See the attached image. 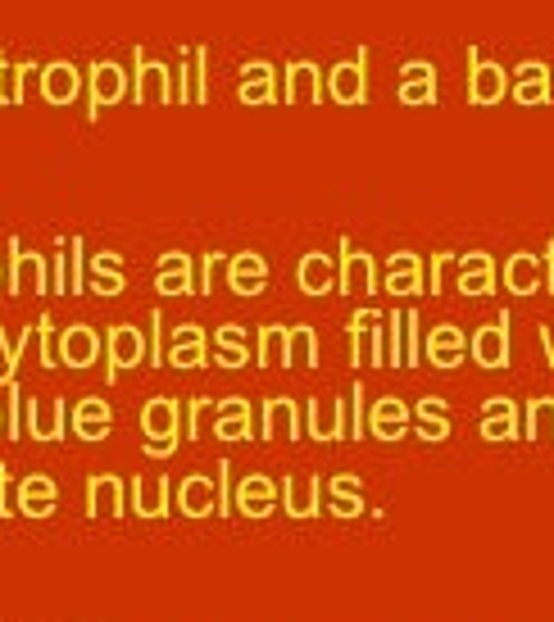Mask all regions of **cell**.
Listing matches in <instances>:
<instances>
[{
    "instance_id": "obj_25",
    "label": "cell",
    "mask_w": 554,
    "mask_h": 622,
    "mask_svg": "<svg viewBox=\"0 0 554 622\" xmlns=\"http://www.w3.org/2000/svg\"><path fill=\"white\" fill-rule=\"evenodd\" d=\"M50 291H55V296L69 291V241L50 254Z\"/></svg>"
},
{
    "instance_id": "obj_22",
    "label": "cell",
    "mask_w": 554,
    "mask_h": 622,
    "mask_svg": "<svg viewBox=\"0 0 554 622\" xmlns=\"http://www.w3.org/2000/svg\"><path fill=\"white\" fill-rule=\"evenodd\" d=\"M218 436H245V400H228L218 418Z\"/></svg>"
},
{
    "instance_id": "obj_34",
    "label": "cell",
    "mask_w": 554,
    "mask_h": 622,
    "mask_svg": "<svg viewBox=\"0 0 554 622\" xmlns=\"http://www.w3.org/2000/svg\"><path fill=\"white\" fill-rule=\"evenodd\" d=\"M350 282H369V260H364V254H354V260H350Z\"/></svg>"
},
{
    "instance_id": "obj_17",
    "label": "cell",
    "mask_w": 554,
    "mask_h": 622,
    "mask_svg": "<svg viewBox=\"0 0 554 622\" xmlns=\"http://www.w3.org/2000/svg\"><path fill=\"white\" fill-rule=\"evenodd\" d=\"M27 73H41V64H33V60L10 64L5 55H0V105H23V77Z\"/></svg>"
},
{
    "instance_id": "obj_19",
    "label": "cell",
    "mask_w": 554,
    "mask_h": 622,
    "mask_svg": "<svg viewBox=\"0 0 554 622\" xmlns=\"http://www.w3.org/2000/svg\"><path fill=\"white\" fill-rule=\"evenodd\" d=\"M260 277H264V260H260V254H241V260H232V282H237V291H255V287H260Z\"/></svg>"
},
{
    "instance_id": "obj_30",
    "label": "cell",
    "mask_w": 554,
    "mask_h": 622,
    "mask_svg": "<svg viewBox=\"0 0 554 622\" xmlns=\"http://www.w3.org/2000/svg\"><path fill=\"white\" fill-rule=\"evenodd\" d=\"M205 46H196V100H205Z\"/></svg>"
},
{
    "instance_id": "obj_1",
    "label": "cell",
    "mask_w": 554,
    "mask_h": 622,
    "mask_svg": "<svg viewBox=\"0 0 554 622\" xmlns=\"http://www.w3.org/2000/svg\"><path fill=\"white\" fill-rule=\"evenodd\" d=\"M142 432L150 436L146 455H155V459H169L173 455V450H178V432H182V405L173 400V395H155V400H146Z\"/></svg>"
},
{
    "instance_id": "obj_7",
    "label": "cell",
    "mask_w": 554,
    "mask_h": 622,
    "mask_svg": "<svg viewBox=\"0 0 554 622\" xmlns=\"http://www.w3.org/2000/svg\"><path fill=\"white\" fill-rule=\"evenodd\" d=\"M100 355H105V336L92 323H73L60 332V363H69V369H92Z\"/></svg>"
},
{
    "instance_id": "obj_8",
    "label": "cell",
    "mask_w": 554,
    "mask_h": 622,
    "mask_svg": "<svg viewBox=\"0 0 554 622\" xmlns=\"http://www.w3.org/2000/svg\"><path fill=\"white\" fill-rule=\"evenodd\" d=\"M69 428L77 441H105L109 428H115V409H109V400H100V395H87V400L73 405Z\"/></svg>"
},
{
    "instance_id": "obj_23",
    "label": "cell",
    "mask_w": 554,
    "mask_h": 622,
    "mask_svg": "<svg viewBox=\"0 0 554 622\" xmlns=\"http://www.w3.org/2000/svg\"><path fill=\"white\" fill-rule=\"evenodd\" d=\"M55 332V323H50V314H41L37 319V342H41V363L46 369H55V359H60V336H50Z\"/></svg>"
},
{
    "instance_id": "obj_2",
    "label": "cell",
    "mask_w": 554,
    "mask_h": 622,
    "mask_svg": "<svg viewBox=\"0 0 554 622\" xmlns=\"http://www.w3.org/2000/svg\"><path fill=\"white\" fill-rule=\"evenodd\" d=\"M132 100V73H123V64L115 60H92L87 64V123L100 119L105 105H123Z\"/></svg>"
},
{
    "instance_id": "obj_5",
    "label": "cell",
    "mask_w": 554,
    "mask_h": 622,
    "mask_svg": "<svg viewBox=\"0 0 554 622\" xmlns=\"http://www.w3.org/2000/svg\"><path fill=\"white\" fill-rule=\"evenodd\" d=\"M146 359V332L132 323H115L105 332V382H119V369H136Z\"/></svg>"
},
{
    "instance_id": "obj_20",
    "label": "cell",
    "mask_w": 554,
    "mask_h": 622,
    "mask_svg": "<svg viewBox=\"0 0 554 622\" xmlns=\"http://www.w3.org/2000/svg\"><path fill=\"white\" fill-rule=\"evenodd\" d=\"M87 287V241L73 237L69 241V291H82Z\"/></svg>"
},
{
    "instance_id": "obj_27",
    "label": "cell",
    "mask_w": 554,
    "mask_h": 622,
    "mask_svg": "<svg viewBox=\"0 0 554 622\" xmlns=\"http://www.w3.org/2000/svg\"><path fill=\"white\" fill-rule=\"evenodd\" d=\"M300 277L310 282V287H323V282H327V264H323V254H310V260H304V268H300Z\"/></svg>"
},
{
    "instance_id": "obj_9",
    "label": "cell",
    "mask_w": 554,
    "mask_h": 622,
    "mask_svg": "<svg viewBox=\"0 0 554 622\" xmlns=\"http://www.w3.org/2000/svg\"><path fill=\"white\" fill-rule=\"evenodd\" d=\"M55 509H60V487H55V477L46 473H33L19 482V514L23 518H50Z\"/></svg>"
},
{
    "instance_id": "obj_21",
    "label": "cell",
    "mask_w": 554,
    "mask_h": 622,
    "mask_svg": "<svg viewBox=\"0 0 554 622\" xmlns=\"http://www.w3.org/2000/svg\"><path fill=\"white\" fill-rule=\"evenodd\" d=\"M264 96H273V73L264 64H251L241 82V100H264Z\"/></svg>"
},
{
    "instance_id": "obj_12",
    "label": "cell",
    "mask_w": 554,
    "mask_h": 622,
    "mask_svg": "<svg viewBox=\"0 0 554 622\" xmlns=\"http://www.w3.org/2000/svg\"><path fill=\"white\" fill-rule=\"evenodd\" d=\"M123 477H109V473H100V477H92L87 482V514L92 518H100V514H119L123 518Z\"/></svg>"
},
{
    "instance_id": "obj_13",
    "label": "cell",
    "mask_w": 554,
    "mask_h": 622,
    "mask_svg": "<svg viewBox=\"0 0 554 622\" xmlns=\"http://www.w3.org/2000/svg\"><path fill=\"white\" fill-rule=\"evenodd\" d=\"M169 359H173V369H201V363H205V332L196 323H182L173 332Z\"/></svg>"
},
{
    "instance_id": "obj_6",
    "label": "cell",
    "mask_w": 554,
    "mask_h": 622,
    "mask_svg": "<svg viewBox=\"0 0 554 622\" xmlns=\"http://www.w3.org/2000/svg\"><path fill=\"white\" fill-rule=\"evenodd\" d=\"M23 428L33 441H64L69 432V405L64 400H27L23 405Z\"/></svg>"
},
{
    "instance_id": "obj_14",
    "label": "cell",
    "mask_w": 554,
    "mask_h": 622,
    "mask_svg": "<svg viewBox=\"0 0 554 622\" xmlns=\"http://www.w3.org/2000/svg\"><path fill=\"white\" fill-rule=\"evenodd\" d=\"M155 282H159V296H186L191 291V260L182 250H169L155 268Z\"/></svg>"
},
{
    "instance_id": "obj_35",
    "label": "cell",
    "mask_w": 554,
    "mask_h": 622,
    "mask_svg": "<svg viewBox=\"0 0 554 622\" xmlns=\"http://www.w3.org/2000/svg\"><path fill=\"white\" fill-rule=\"evenodd\" d=\"M0 428H5V409H0Z\"/></svg>"
},
{
    "instance_id": "obj_10",
    "label": "cell",
    "mask_w": 554,
    "mask_h": 622,
    "mask_svg": "<svg viewBox=\"0 0 554 622\" xmlns=\"http://www.w3.org/2000/svg\"><path fill=\"white\" fill-rule=\"evenodd\" d=\"M82 92V73L73 60H50L41 64V96L46 105H73Z\"/></svg>"
},
{
    "instance_id": "obj_16",
    "label": "cell",
    "mask_w": 554,
    "mask_h": 622,
    "mask_svg": "<svg viewBox=\"0 0 554 622\" xmlns=\"http://www.w3.org/2000/svg\"><path fill=\"white\" fill-rule=\"evenodd\" d=\"M178 509L191 518H205L214 509V491H209V477H182L178 487Z\"/></svg>"
},
{
    "instance_id": "obj_4",
    "label": "cell",
    "mask_w": 554,
    "mask_h": 622,
    "mask_svg": "<svg viewBox=\"0 0 554 622\" xmlns=\"http://www.w3.org/2000/svg\"><path fill=\"white\" fill-rule=\"evenodd\" d=\"M10 291L14 296H46L50 291V260L27 250L19 237H10Z\"/></svg>"
},
{
    "instance_id": "obj_33",
    "label": "cell",
    "mask_w": 554,
    "mask_h": 622,
    "mask_svg": "<svg viewBox=\"0 0 554 622\" xmlns=\"http://www.w3.org/2000/svg\"><path fill=\"white\" fill-rule=\"evenodd\" d=\"M218 260H224V254H205V273H201V291H209V282H214V273H218Z\"/></svg>"
},
{
    "instance_id": "obj_26",
    "label": "cell",
    "mask_w": 554,
    "mask_h": 622,
    "mask_svg": "<svg viewBox=\"0 0 554 622\" xmlns=\"http://www.w3.org/2000/svg\"><path fill=\"white\" fill-rule=\"evenodd\" d=\"M14 504H19L14 477H10V468H5V464H0V518H14Z\"/></svg>"
},
{
    "instance_id": "obj_11",
    "label": "cell",
    "mask_w": 554,
    "mask_h": 622,
    "mask_svg": "<svg viewBox=\"0 0 554 622\" xmlns=\"http://www.w3.org/2000/svg\"><path fill=\"white\" fill-rule=\"evenodd\" d=\"M132 514L136 518H164L169 514V477H136L132 482Z\"/></svg>"
},
{
    "instance_id": "obj_3",
    "label": "cell",
    "mask_w": 554,
    "mask_h": 622,
    "mask_svg": "<svg viewBox=\"0 0 554 622\" xmlns=\"http://www.w3.org/2000/svg\"><path fill=\"white\" fill-rule=\"evenodd\" d=\"M128 55H132V100L136 105H169V100H178L173 73L164 64H155L146 55V46H132Z\"/></svg>"
},
{
    "instance_id": "obj_18",
    "label": "cell",
    "mask_w": 554,
    "mask_h": 622,
    "mask_svg": "<svg viewBox=\"0 0 554 622\" xmlns=\"http://www.w3.org/2000/svg\"><path fill=\"white\" fill-rule=\"evenodd\" d=\"M33 336H37V323L27 327V332H19V336H10L5 327H0V355H5V373H0V386H14L19 378V359H23V350L33 346Z\"/></svg>"
},
{
    "instance_id": "obj_24",
    "label": "cell",
    "mask_w": 554,
    "mask_h": 622,
    "mask_svg": "<svg viewBox=\"0 0 554 622\" xmlns=\"http://www.w3.org/2000/svg\"><path fill=\"white\" fill-rule=\"evenodd\" d=\"M10 391V400H5V432H10V441H19V432H23V391H19V382L14 386H5Z\"/></svg>"
},
{
    "instance_id": "obj_29",
    "label": "cell",
    "mask_w": 554,
    "mask_h": 622,
    "mask_svg": "<svg viewBox=\"0 0 554 622\" xmlns=\"http://www.w3.org/2000/svg\"><path fill=\"white\" fill-rule=\"evenodd\" d=\"M264 495H273L264 482H245V491H241V504H245V509H260V504H264Z\"/></svg>"
},
{
    "instance_id": "obj_32",
    "label": "cell",
    "mask_w": 554,
    "mask_h": 622,
    "mask_svg": "<svg viewBox=\"0 0 554 622\" xmlns=\"http://www.w3.org/2000/svg\"><path fill=\"white\" fill-rule=\"evenodd\" d=\"M209 400H191V409H186V432L196 436V428H201V409H205Z\"/></svg>"
},
{
    "instance_id": "obj_31",
    "label": "cell",
    "mask_w": 554,
    "mask_h": 622,
    "mask_svg": "<svg viewBox=\"0 0 554 622\" xmlns=\"http://www.w3.org/2000/svg\"><path fill=\"white\" fill-rule=\"evenodd\" d=\"M159 327H164V319H159V309H155V314H150V359H155V369H159Z\"/></svg>"
},
{
    "instance_id": "obj_15",
    "label": "cell",
    "mask_w": 554,
    "mask_h": 622,
    "mask_svg": "<svg viewBox=\"0 0 554 622\" xmlns=\"http://www.w3.org/2000/svg\"><path fill=\"white\" fill-rule=\"evenodd\" d=\"M92 273H96V282H92V291H96V296H119V291L128 287L123 260H119L115 250H100L96 260H92Z\"/></svg>"
},
{
    "instance_id": "obj_36",
    "label": "cell",
    "mask_w": 554,
    "mask_h": 622,
    "mask_svg": "<svg viewBox=\"0 0 554 622\" xmlns=\"http://www.w3.org/2000/svg\"><path fill=\"white\" fill-rule=\"evenodd\" d=\"M5 277H10V273H5V268H0V282H5Z\"/></svg>"
},
{
    "instance_id": "obj_28",
    "label": "cell",
    "mask_w": 554,
    "mask_h": 622,
    "mask_svg": "<svg viewBox=\"0 0 554 622\" xmlns=\"http://www.w3.org/2000/svg\"><path fill=\"white\" fill-rule=\"evenodd\" d=\"M337 96L359 100V69H341V73H337Z\"/></svg>"
}]
</instances>
